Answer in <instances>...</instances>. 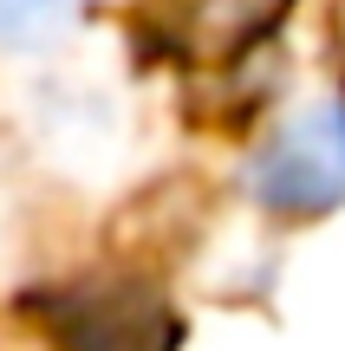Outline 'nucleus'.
I'll return each instance as SVG.
<instances>
[{
  "label": "nucleus",
  "instance_id": "f257e3e1",
  "mask_svg": "<svg viewBox=\"0 0 345 351\" xmlns=\"http://www.w3.org/2000/svg\"><path fill=\"white\" fill-rule=\"evenodd\" d=\"M254 195L274 215H326L345 202V104H307L254 156Z\"/></svg>",
  "mask_w": 345,
  "mask_h": 351
},
{
  "label": "nucleus",
  "instance_id": "f03ea898",
  "mask_svg": "<svg viewBox=\"0 0 345 351\" xmlns=\"http://www.w3.org/2000/svg\"><path fill=\"white\" fill-rule=\"evenodd\" d=\"M46 332L59 351H169L176 345V319L163 313L150 287L130 280H98V287H72L46 300Z\"/></svg>",
  "mask_w": 345,
  "mask_h": 351
},
{
  "label": "nucleus",
  "instance_id": "7ed1b4c3",
  "mask_svg": "<svg viewBox=\"0 0 345 351\" xmlns=\"http://www.w3.org/2000/svg\"><path fill=\"white\" fill-rule=\"evenodd\" d=\"M294 0H169L163 33L176 52L189 59H241L254 39H267L274 26L287 20Z\"/></svg>",
  "mask_w": 345,
  "mask_h": 351
},
{
  "label": "nucleus",
  "instance_id": "20e7f679",
  "mask_svg": "<svg viewBox=\"0 0 345 351\" xmlns=\"http://www.w3.org/2000/svg\"><path fill=\"white\" fill-rule=\"evenodd\" d=\"M85 0H0V52H26L59 39Z\"/></svg>",
  "mask_w": 345,
  "mask_h": 351
}]
</instances>
